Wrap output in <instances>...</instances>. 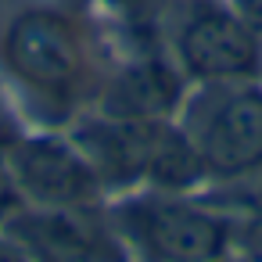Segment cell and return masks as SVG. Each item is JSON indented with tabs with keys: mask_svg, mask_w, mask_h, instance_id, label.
I'll use <instances>...</instances> for the list:
<instances>
[{
	"mask_svg": "<svg viewBox=\"0 0 262 262\" xmlns=\"http://www.w3.org/2000/svg\"><path fill=\"white\" fill-rule=\"evenodd\" d=\"M233 11L262 36V0H233Z\"/></svg>",
	"mask_w": 262,
	"mask_h": 262,
	"instance_id": "cell-14",
	"label": "cell"
},
{
	"mask_svg": "<svg viewBox=\"0 0 262 262\" xmlns=\"http://www.w3.org/2000/svg\"><path fill=\"white\" fill-rule=\"evenodd\" d=\"M219 262H223V258H219Z\"/></svg>",
	"mask_w": 262,
	"mask_h": 262,
	"instance_id": "cell-17",
	"label": "cell"
},
{
	"mask_svg": "<svg viewBox=\"0 0 262 262\" xmlns=\"http://www.w3.org/2000/svg\"><path fill=\"white\" fill-rule=\"evenodd\" d=\"M8 147H11V144H0V158H4V155H8Z\"/></svg>",
	"mask_w": 262,
	"mask_h": 262,
	"instance_id": "cell-16",
	"label": "cell"
},
{
	"mask_svg": "<svg viewBox=\"0 0 262 262\" xmlns=\"http://www.w3.org/2000/svg\"><path fill=\"white\" fill-rule=\"evenodd\" d=\"M180 72L165 65L162 58H144L129 69H122L112 86L101 97L104 115H122V119H165L180 104Z\"/></svg>",
	"mask_w": 262,
	"mask_h": 262,
	"instance_id": "cell-8",
	"label": "cell"
},
{
	"mask_svg": "<svg viewBox=\"0 0 262 262\" xmlns=\"http://www.w3.org/2000/svg\"><path fill=\"white\" fill-rule=\"evenodd\" d=\"M4 61L22 83L65 94L83 72V47L69 18L54 11H26L4 33Z\"/></svg>",
	"mask_w": 262,
	"mask_h": 262,
	"instance_id": "cell-6",
	"label": "cell"
},
{
	"mask_svg": "<svg viewBox=\"0 0 262 262\" xmlns=\"http://www.w3.org/2000/svg\"><path fill=\"white\" fill-rule=\"evenodd\" d=\"M208 176L198 147L190 144V137L183 133V126H165L158 122L155 129V144L147 155V172L144 180H151L158 190H190L194 183H201Z\"/></svg>",
	"mask_w": 262,
	"mask_h": 262,
	"instance_id": "cell-9",
	"label": "cell"
},
{
	"mask_svg": "<svg viewBox=\"0 0 262 262\" xmlns=\"http://www.w3.org/2000/svg\"><path fill=\"white\" fill-rule=\"evenodd\" d=\"M183 133L208 176L233 180L262 165V90L248 79L205 83L183 104Z\"/></svg>",
	"mask_w": 262,
	"mask_h": 262,
	"instance_id": "cell-1",
	"label": "cell"
},
{
	"mask_svg": "<svg viewBox=\"0 0 262 262\" xmlns=\"http://www.w3.org/2000/svg\"><path fill=\"white\" fill-rule=\"evenodd\" d=\"M22 208H26V198H22V190H18V183H15L8 162L0 158V230H4Z\"/></svg>",
	"mask_w": 262,
	"mask_h": 262,
	"instance_id": "cell-11",
	"label": "cell"
},
{
	"mask_svg": "<svg viewBox=\"0 0 262 262\" xmlns=\"http://www.w3.org/2000/svg\"><path fill=\"white\" fill-rule=\"evenodd\" d=\"M0 262H29V255L11 233H0Z\"/></svg>",
	"mask_w": 262,
	"mask_h": 262,
	"instance_id": "cell-15",
	"label": "cell"
},
{
	"mask_svg": "<svg viewBox=\"0 0 262 262\" xmlns=\"http://www.w3.org/2000/svg\"><path fill=\"white\" fill-rule=\"evenodd\" d=\"M183 76L201 83L251 79L262 69V36L230 8L198 0L183 11L172 33Z\"/></svg>",
	"mask_w": 262,
	"mask_h": 262,
	"instance_id": "cell-3",
	"label": "cell"
},
{
	"mask_svg": "<svg viewBox=\"0 0 262 262\" xmlns=\"http://www.w3.org/2000/svg\"><path fill=\"white\" fill-rule=\"evenodd\" d=\"M237 241L244 262H262V212H251L241 226H237V237H230V244Z\"/></svg>",
	"mask_w": 262,
	"mask_h": 262,
	"instance_id": "cell-12",
	"label": "cell"
},
{
	"mask_svg": "<svg viewBox=\"0 0 262 262\" xmlns=\"http://www.w3.org/2000/svg\"><path fill=\"white\" fill-rule=\"evenodd\" d=\"M112 223L147 262H219L233 237L226 219L183 198H133Z\"/></svg>",
	"mask_w": 262,
	"mask_h": 262,
	"instance_id": "cell-2",
	"label": "cell"
},
{
	"mask_svg": "<svg viewBox=\"0 0 262 262\" xmlns=\"http://www.w3.org/2000/svg\"><path fill=\"white\" fill-rule=\"evenodd\" d=\"M29 262H129L126 241L97 208H36L26 205L4 226Z\"/></svg>",
	"mask_w": 262,
	"mask_h": 262,
	"instance_id": "cell-5",
	"label": "cell"
},
{
	"mask_svg": "<svg viewBox=\"0 0 262 262\" xmlns=\"http://www.w3.org/2000/svg\"><path fill=\"white\" fill-rule=\"evenodd\" d=\"M230 183H233V187H230L226 198H230L233 205H241V208H248V212H262V165L251 169V172L233 176Z\"/></svg>",
	"mask_w": 262,
	"mask_h": 262,
	"instance_id": "cell-10",
	"label": "cell"
},
{
	"mask_svg": "<svg viewBox=\"0 0 262 262\" xmlns=\"http://www.w3.org/2000/svg\"><path fill=\"white\" fill-rule=\"evenodd\" d=\"M162 119H122V115H94L72 137L104 187H129L144 180L147 155L155 144V129Z\"/></svg>",
	"mask_w": 262,
	"mask_h": 262,
	"instance_id": "cell-7",
	"label": "cell"
},
{
	"mask_svg": "<svg viewBox=\"0 0 262 262\" xmlns=\"http://www.w3.org/2000/svg\"><path fill=\"white\" fill-rule=\"evenodd\" d=\"M26 205L36 208H97L104 183L76 140L26 137L4 155Z\"/></svg>",
	"mask_w": 262,
	"mask_h": 262,
	"instance_id": "cell-4",
	"label": "cell"
},
{
	"mask_svg": "<svg viewBox=\"0 0 262 262\" xmlns=\"http://www.w3.org/2000/svg\"><path fill=\"white\" fill-rule=\"evenodd\" d=\"M104 4L122 18H147L158 8V0H104Z\"/></svg>",
	"mask_w": 262,
	"mask_h": 262,
	"instance_id": "cell-13",
	"label": "cell"
}]
</instances>
